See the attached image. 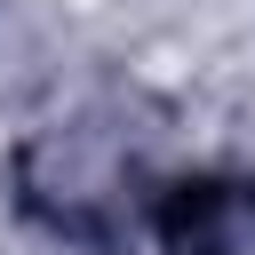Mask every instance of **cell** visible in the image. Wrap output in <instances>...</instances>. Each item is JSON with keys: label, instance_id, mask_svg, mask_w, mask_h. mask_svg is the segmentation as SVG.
<instances>
[{"label": "cell", "instance_id": "1", "mask_svg": "<svg viewBox=\"0 0 255 255\" xmlns=\"http://www.w3.org/2000/svg\"><path fill=\"white\" fill-rule=\"evenodd\" d=\"M159 255H255V175H191L151 207Z\"/></svg>", "mask_w": 255, "mask_h": 255}]
</instances>
